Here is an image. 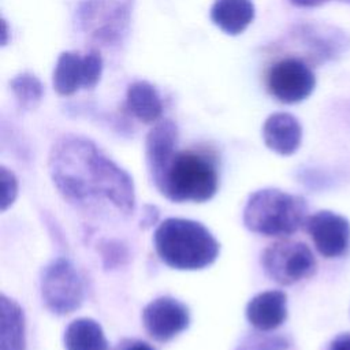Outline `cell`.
I'll return each mask as SVG.
<instances>
[{"instance_id":"cell-1","label":"cell","mask_w":350,"mask_h":350,"mask_svg":"<svg viewBox=\"0 0 350 350\" xmlns=\"http://www.w3.org/2000/svg\"><path fill=\"white\" fill-rule=\"evenodd\" d=\"M48 168L53 186L72 205L107 202L124 216L135 209L130 174L86 137H60L51 149Z\"/></svg>"},{"instance_id":"cell-2","label":"cell","mask_w":350,"mask_h":350,"mask_svg":"<svg viewBox=\"0 0 350 350\" xmlns=\"http://www.w3.org/2000/svg\"><path fill=\"white\" fill-rule=\"evenodd\" d=\"M153 243L160 260L178 271L204 269L220 252L217 239L204 224L180 217L163 220L154 230Z\"/></svg>"},{"instance_id":"cell-3","label":"cell","mask_w":350,"mask_h":350,"mask_svg":"<svg viewBox=\"0 0 350 350\" xmlns=\"http://www.w3.org/2000/svg\"><path fill=\"white\" fill-rule=\"evenodd\" d=\"M216 157L205 150H180L172 156L153 180L156 189L172 202H205L219 189Z\"/></svg>"},{"instance_id":"cell-4","label":"cell","mask_w":350,"mask_h":350,"mask_svg":"<svg viewBox=\"0 0 350 350\" xmlns=\"http://www.w3.org/2000/svg\"><path fill=\"white\" fill-rule=\"evenodd\" d=\"M308 205L301 196L279 189H260L249 196L242 220L245 227L265 237H288L305 226Z\"/></svg>"},{"instance_id":"cell-5","label":"cell","mask_w":350,"mask_h":350,"mask_svg":"<svg viewBox=\"0 0 350 350\" xmlns=\"http://www.w3.org/2000/svg\"><path fill=\"white\" fill-rule=\"evenodd\" d=\"M41 299L45 308L56 314L66 316L81 308L83 302V283L74 264L59 257L52 260L41 272Z\"/></svg>"},{"instance_id":"cell-6","label":"cell","mask_w":350,"mask_h":350,"mask_svg":"<svg viewBox=\"0 0 350 350\" xmlns=\"http://www.w3.org/2000/svg\"><path fill=\"white\" fill-rule=\"evenodd\" d=\"M260 262L265 275L283 286L310 278L317 268L316 258L309 246L290 239L278 241L265 247Z\"/></svg>"},{"instance_id":"cell-7","label":"cell","mask_w":350,"mask_h":350,"mask_svg":"<svg viewBox=\"0 0 350 350\" xmlns=\"http://www.w3.org/2000/svg\"><path fill=\"white\" fill-rule=\"evenodd\" d=\"M316 86L312 68L298 57H284L276 62L267 77L271 96L283 104H297L308 98Z\"/></svg>"},{"instance_id":"cell-8","label":"cell","mask_w":350,"mask_h":350,"mask_svg":"<svg viewBox=\"0 0 350 350\" xmlns=\"http://www.w3.org/2000/svg\"><path fill=\"white\" fill-rule=\"evenodd\" d=\"M142 324L148 335L157 342H168L187 329L189 308L179 299L163 295L152 299L142 310Z\"/></svg>"},{"instance_id":"cell-9","label":"cell","mask_w":350,"mask_h":350,"mask_svg":"<svg viewBox=\"0 0 350 350\" xmlns=\"http://www.w3.org/2000/svg\"><path fill=\"white\" fill-rule=\"evenodd\" d=\"M305 228L317 252L334 258L345 254L350 247V221L332 211H319L308 216Z\"/></svg>"},{"instance_id":"cell-10","label":"cell","mask_w":350,"mask_h":350,"mask_svg":"<svg viewBox=\"0 0 350 350\" xmlns=\"http://www.w3.org/2000/svg\"><path fill=\"white\" fill-rule=\"evenodd\" d=\"M178 126L171 119H161L149 130L145 139V160L152 182L176 153Z\"/></svg>"},{"instance_id":"cell-11","label":"cell","mask_w":350,"mask_h":350,"mask_svg":"<svg viewBox=\"0 0 350 350\" xmlns=\"http://www.w3.org/2000/svg\"><path fill=\"white\" fill-rule=\"evenodd\" d=\"M245 313L250 325L257 331H273L287 319V295L280 290L258 293L247 302Z\"/></svg>"},{"instance_id":"cell-12","label":"cell","mask_w":350,"mask_h":350,"mask_svg":"<svg viewBox=\"0 0 350 350\" xmlns=\"http://www.w3.org/2000/svg\"><path fill=\"white\" fill-rule=\"evenodd\" d=\"M262 139L272 152L280 156H291L301 145L302 127L291 113L275 112L262 124Z\"/></svg>"},{"instance_id":"cell-13","label":"cell","mask_w":350,"mask_h":350,"mask_svg":"<svg viewBox=\"0 0 350 350\" xmlns=\"http://www.w3.org/2000/svg\"><path fill=\"white\" fill-rule=\"evenodd\" d=\"M254 15L256 8L252 0H215L211 7L212 22L230 36L243 33Z\"/></svg>"},{"instance_id":"cell-14","label":"cell","mask_w":350,"mask_h":350,"mask_svg":"<svg viewBox=\"0 0 350 350\" xmlns=\"http://www.w3.org/2000/svg\"><path fill=\"white\" fill-rule=\"evenodd\" d=\"M52 82L60 96H71L81 88L88 89L85 56L75 51L62 52L53 68Z\"/></svg>"},{"instance_id":"cell-15","label":"cell","mask_w":350,"mask_h":350,"mask_svg":"<svg viewBox=\"0 0 350 350\" xmlns=\"http://www.w3.org/2000/svg\"><path fill=\"white\" fill-rule=\"evenodd\" d=\"M0 350H26V320L21 305L0 297Z\"/></svg>"},{"instance_id":"cell-16","label":"cell","mask_w":350,"mask_h":350,"mask_svg":"<svg viewBox=\"0 0 350 350\" xmlns=\"http://www.w3.org/2000/svg\"><path fill=\"white\" fill-rule=\"evenodd\" d=\"M127 111L142 123H156L163 113V101L157 89L148 81H135L126 92Z\"/></svg>"},{"instance_id":"cell-17","label":"cell","mask_w":350,"mask_h":350,"mask_svg":"<svg viewBox=\"0 0 350 350\" xmlns=\"http://www.w3.org/2000/svg\"><path fill=\"white\" fill-rule=\"evenodd\" d=\"M66 350H108V340L101 325L90 317L72 320L63 335Z\"/></svg>"},{"instance_id":"cell-18","label":"cell","mask_w":350,"mask_h":350,"mask_svg":"<svg viewBox=\"0 0 350 350\" xmlns=\"http://www.w3.org/2000/svg\"><path fill=\"white\" fill-rule=\"evenodd\" d=\"M10 86L22 109H34L44 96V86L41 81L27 71L15 75L11 79Z\"/></svg>"},{"instance_id":"cell-19","label":"cell","mask_w":350,"mask_h":350,"mask_svg":"<svg viewBox=\"0 0 350 350\" xmlns=\"http://www.w3.org/2000/svg\"><path fill=\"white\" fill-rule=\"evenodd\" d=\"M0 182H1V198L0 209L7 211L15 201L18 196V179L12 171L1 165L0 168Z\"/></svg>"},{"instance_id":"cell-20","label":"cell","mask_w":350,"mask_h":350,"mask_svg":"<svg viewBox=\"0 0 350 350\" xmlns=\"http://www.w3.org/2000/svg\"><path fill=\"white\" fill-rule=\"evenodd\" d=\"M288 343L280 336H249L237 350H286Z\"/></svg>"},{"instance_id":"cell-21","label":"cell","mask_w":350,"mask_h":350,"mask_svg":"<svg viewBox=\"0 0 350 350\" xmlns=\"http://www.w3.org/2000/svg\"><path fill=\"white\" fill-rule=\"evenodd\" d=\"M159 213L160 212H159L156 205H152V204L144 205L141 220H139L141 228H149V227L154 226L157 223V220H159Z\"/></svg>"},{"instance_id":"cell-22","label":"cell","mask_w":350,"mask_h":350,"mask_svg":"<svg viewBox=\"0 0 350 350\" xmlns=\"http://www.w3.org/2000/svg\"><path fill=\"white\" fill-rule=\"evenodd\" d=\"M115 350H154L150 345L139 339H124L122 340Z\"/></svg>"},{"instance_id":"cell-23","label":"cell","mask_w":350,"mask_h":350,"mask_svg":"<svg viewBox=\"0 0 350 350\" xmlns=\"http://www.w3.org/2000/svg\"><path fill=\"white\" fill-rule=\"evenodd\" d=\"M328 350H350V332H343L335 336Z\"/></svg>"},{"instance_id":"cell-24","label":"cell","mask_w":350,"mask_h":350,"mask_svg":"<svg viewBox=\"0 0 350 350\" xmlns=\"http://www.w3.org/2000/svg\"><path fill=\"white\" fill-rule=\"evenodd\" d=\"M294 5L297 7H304V8H310V7H319L321 4H325L331 0H290Z\"/></svg>"},{"instance_id":"cell-25","label":"cell","mask_w":350,"mask_h":350,"mask_svg":"<svg viewBox=\"0 0 350 350\" xmlns=\"http://www.w3.org/2000/svg\"><path fill=\"white\" fill-rule=\"evenodd\" d=\"M342 1H345V3H349V4H350V0H342Z\"/></svg>"}]
</instances>
